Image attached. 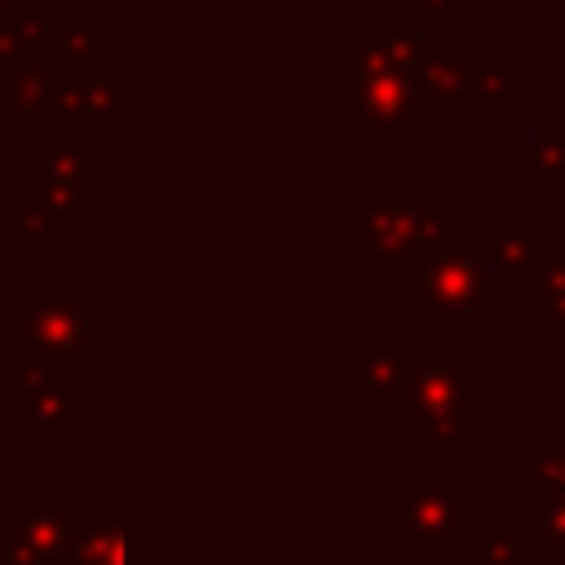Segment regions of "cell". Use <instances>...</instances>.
Instances as JSON below:
<instances>
[{"label":"cell","mask_w":565,"mask_h":565,"mask_svg":"<svg viewBox=\"0 0 565 565\" xmlns=\"http://www.w3.org/2000/svg\"><path fill=\"white\" fill-rule=\"evenodd\" d=\"M57 565H132V521H128V512H110V516L75 512L71 539H66Z\"/></svg>","instance_id":"cell-14"},{"label":"cell","mask_w":565,"mask_h":565,"mask_svg":"<svg viewBox=\"0 0 565 565\" xmlns=\"http://www.w3.org/2000/svg\"><path fill=\"white\" fill-rule=\"evenodd\" d=\"M406 309L428 322L433 335H468L477 318L494 309V278L486 252L463 230H450L415 274H406Z\"/></svg>","instance_id":"cell-3"},{"label":"cell","mask_w":565,"mask_h":565,"mask_svg":"<svg viewBox=\"0 0 565 565\" xmlns=\"http://www.w3.org/2000/svg\"><path fill=\"white\" fill-rule=\"evenodd\" d=\"M468 565H534V547L508 512H490L481 530H468Z\"/></svg>","instance_id":"cell-17"},{"label":"cell","mask_w":565,"mask_h":565,"mask_svg":"<svg viewBox=\"0 0 565 565\" xmlns=\"http://www.w3.org/2000/svg\"><path fill=\"white\" fill-rule=\"evenodd\" d=\"M106 331L110 318L88 309L84 291H31L26 305L4 318V353H22L71 380L88 371V340Z\"/></svg>","instance_id":"cell-4"},{"label":"cell","mask_w":565,"mask_h":565,"mask_svg":"<svg viewBox=\"0 0 565 565\" xmlns=\"http://www.w3.org/2000/svg\"><path fill=\"white\" fill-rule=\"evenodd\" d=\"M53 243V225L49 212L40 207V199H31L26 190H9L4 194V252L9 256H44Z\"/></svg>","instance_id":"cell-18"},{"label":"cell","mask_w":565,"mask_h":565,"mask_svg":"<svg viewBox=\"0 0 565 565\" xmlns=\"http://www.w3.org/2000/svg\"><path fill=\"white\" fill-rule=\"evenodd\" d=\"M472 530V477L468 472H411L406 490L388 503V534L411 556H446L455 539Z\"/></svg>","instance_id":"cell-5"},{"label":"cell","mask_w":565,"mask_h":565,"mask_svg":"<svg viewBox=\"0 0 565 565\" xmlns=\"http://www.w3.org/2000/svg\"><path fill=\"white\" fill-rule=\"evenodd\" d=\"M525 309L543 318L552 335H565V252H552L525 278Z\"/></svg>","instance_id":"cell-21"},{"label":"cell","mask_w":565,"mask_h":565,"mask_svg":"<svg viewBox=\"0 0 565 565\" xmlns=\"http://www.w3.org/2000/svg\"><path fill=\"white\" fill-rule=\"evenodd\" d=\"M49 132L97 137L128 132V75L124 71H57Z\"/></svg>","instance_id":"cell-7"},{"label":"cell","mask_w":565,"mask_h":565,"mask_svg":"<svg viewBox=\"0 0 565 565\" xmlns=\"http://www.w3.org/2000/svg\"><path fill=\"white\" fill-rule=\"evenodd\" d=\"M556 252L552 234L530 221V212H490L486 216V260L499 274L530 278Z\"/></svg>","instance_id":"cell-12"},{"label":"cell","mask_w":565,"mask_h":565,"mask_svg":"<svg viewBox=\"0 0 565 565\" xmlns=\"http://www.w3.org/2000/svg\"><path fill=\"white\" fill-rule=\"evenodd\" d=\"M525 459H530L525 494H561L565 499V433H530Z\"/></svg>","instance_id":"cell-22"},{"label":"cell","mask_w":565,"mask_h":565,"mask_svg":"<svg viewBox=\"0 0 565 565\" xmlns=\"http://www.w3.org/2000/svg\"><path fill=\"white\" fill-rule=\"evenodd\" d=\"M49 57L57 71H106V18L71 13V22L53 31Z\"/></svg>","instance_id":"cell-16"},{"label":"cell","mask_w":565,"mask_h":565,"mask_svg":"<svg viewBox=\"0 0 565 565\" xmlns=\"http://www.w3.org/2000/svg\"><path fill=\"white\" fill-rule=\"evenodd\" d=\"M75 508L66 494H9L0 530V565H57Z\"/></svg>","instance_id":"cell-8"},{"label":"cell","mask_w":565,"mask_h":565,"mask_svg":"<svg viewBox=\"0 0 565 565\" xmlns=\"http://www.w3.org/2000/svg\"><path fill=\"white\" fill-rule=\"evenodd\" d=\"M411 335L406 331H375L362 353L349 358V393L366 402L371 415L402 419V388L411 366Z\"/></svg>","instance_id":"cell-10"},{"label":"cell","mask_w":565,"mask_h":565,"mask_svg":"<svg viewBox=\"0 0 565 565\" xmlns=\"http://www.w3.org/2000/svg\"><path fill=\"white\" fill-rule=\"evenodd\" d=\"M472 0H411V13H468Z\"/></svg>","instance_id":"cell-25"},{"label":"cell","mask_w":565,"mask_h":565,"mask_svg":"<svg viewBox=\"0 0 565 565\" xmlns=\"http://www.w3.org/2000/svg\"><path fill=\"white\" fill-rule=\"evenodd\" d=\"M388 128H406L415 137L433 128V110L424 102L419 79L415 75L349 79V132L366 137V132H388Z\"/></svg>","instance_id":"cell-9"},{"label":"cell","mask_w":565,"mask_h":565,"mask_svg":"<svg viewBox=\"0 0 565 565\" xmlns=\"http://www.w3.org/2000/svg\"><path fill=\"white\" fill-rule=\"evenodd\" d=\"M468 62V88H472V115H503L512 106V97L530 93V75L512 71V62L499 49L472 53Z\"/></svg>","instance_id":"cell-15"},{"label":"cell","mask_w":565,"mask_h":565,"mask_svg":"<svg viewBox=\"0 0 565 565\" xmlns=\"http://www.w3.org/2000/svg\"><path fill=\"white\" fill-rule=\"evenodd\" d=\"M9 291V252H0V296Z\"/></svg>","instance_id":"cell-26"},{"label":"cell","mask_w":565,"mask_h":565,"mask_svg":"<svg viewBox=\"0 0 565 565\" xmlns=\"http://www.w3.org/2000/svg\"><path fill=\"white\" fill-rule=\"evenodd\" d=\"M44 137H49L44 150L26 154V194L40 199L53 234H66L84 207L88 177L106 172L110 159L102 150H88L84 137H66V132H44Z\"/></svg>","instance_id":"cell-6"},{"label":"cell","mask_w":565,"mask_h":565,"mask_svg":"<svg viewBox=\"0 0 565 565\" xmlns=\"http://www.w3.org/2000/svg\"><path fill=\"white\" fill-rule=\"evenodd\" d=\"M494 388V375L481 371L468 353H411L402 419L428 446V455H468V406Z\"/></svg>","instance_id":"cell-2"},{"label":"cell","mask_w":565,"mask_h":565,"mask_svg":"<svg viewBox=\"0 0 565 565\" xmlns=\"http://www.w3.org/2000/svg\"><path fill=\"white\" fill-rule=\"evenodd\" d=\"M450 234L446 190H353L349 252L366 256L375 278H406Z\"/></svg>","instance_id":"cell-1"},{"label":"cell","mask_w":565,"mask_h":565,"mask_svg":"<svg viewBox=\"0 0 565 565\" xmlns=\"http://www.w3.org/2000/svg\"><path fill=\"white\" fill-rule=\"evenodd\" d=\"M22 419H26V433L31 437H49V433L84 437L88 433V402H84V393H75L66 384V388H53L49 397H40Z\"/></svg>","instance_id":"cell-20"},{"label":"cell","mask_w":565,"mask_h":565,"mask_svg":"<svg viewBox=\"0 0 565 565\" xmlns=\"http://www.w3.org/2000/svg\"><path fill=\"white\" fill-rule=\"evenodd\" d=\"M424 57L419 31L406 22V13H393L384 31H353L349 35V79L366 75H415Z\"/></svg>","instance_id":"cell-11"},{"label":"cell","mask_w":565,"mask_h":565,"mask_svg":"<svg viewBox=\"0 0 565 565\" xmlns=\"http://www.w3.org/2000/svg\"><path fill=\"white\" fill-rule=\"evenodd\" d=\"M530 194H565V132H539L525 154Z\"/></svg>","instance_id":"cell-24"},{"label":"cell","mask_w":565,"mask_h":565,"mask_svg":"<svg viewBox=\"0 0 565 565\" xmlns=\"http://www.w3.org/2000/svg\"><path fill=\"white\" fill-rule=\"evenodd\" d=\"M53 84H57V66H53L49 53H35L18 66L13 93H9V106H4V128L13 137L49 132V124H53Z\"/></svg>","instance_id":"cell-13"},{"label":"cell","mask_w":565,"mask_h":565,"mask_svg":"<svg viewBox=\"0 0 565 565\" xmlns=\"http://www.w3.org/2000/svg\"><path fill=\"white\" fill-rule=\"evenodd\" d=\"M71 380L22 358V353H4V411L9 415H26L40 397H49L53 388H66Z\"/></svg>","instance_id":"cell-19"},{"label":"cell","mask_w":565,"mask_h":565,"mask_svg":"<svg viewBox=\"0 0 565 565\" xmlns=\"http://www.w3.org/2000/svg\"><path fill=\"white\" fill-rule=\"evenodd\" d=\"M525 539L534 556H565V499L525 494Z\"/></svg>","instance_id":"cell-23"}]
</instances>
